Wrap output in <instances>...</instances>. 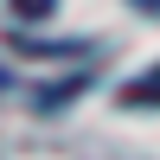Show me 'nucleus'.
<instances>
[{
  "label": "nucleus",
  "mask_w": 160,
  "mask_h": 160,
  "mask_svg": "<svg viewBox=\"0 0 160 160\" xmlns=\"http://www.w3.org/2000/svg\"><path fill=\"white\" fill-rule=\"evenodd\" d=\"M51 7H58V0H13V13H19V19H45Z\"/></svg>",
  "instance_id": "f257e3e1"
},
{
  "label": "nucleus",
  "mask_w": 160,
  "mask_h": 160,
  "mask_svg": "<svg viewBox=\"0 0 160 160\" xmlns=\"http://www.w3.org/2000/svg\"><path fill=\"white\" fill-rule=\"evenodd\" d=\"M141 7H160V0H141Z\"/></svg>",
  "instance_id": "f03ea898"
},
{
  "label": "nucleus",
  "mask_w": 160,
  "mask_h": 160,
  "mask_svg": "<svg viewBox=\"0 0 160 160\" xmlns=\"http://www.w3.org/2000/svg\"><path fill=\"white\" fill-rule=\"evenodd\" d=\"M0 83H7V77H0Z\"/></svg>",
  "instance_id": "7ed1b4c3"
}]
</instances>
